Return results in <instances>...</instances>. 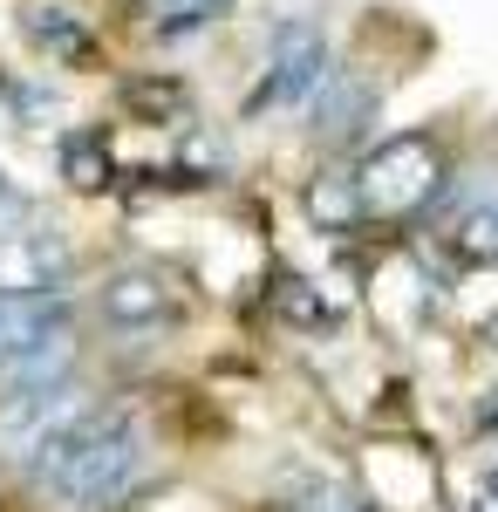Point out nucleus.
I'll return each instance as SVG.
<instances>
[{"instance_id": "3", "label": "nucleus", "mask_w": 498, "mask_h": 512, "mask_svg": "<svg viewBox=\"0 0 498 512\" xmlns=\"http://www.w3.org/2000/svg\"><path fill=\"white\" fill-rule=\"evenodd\" d=\"M430 198H437V144L430 137H389L355 171V205L369 219H410Z\"/></svg>"}, {"instance_id": "4", "label": "nucleus", "mask_w": 498, "mask_h": 512, "mask_svg": "<svg viewBox=\"0 0 498 512\" xmlns=\"http://www.w3.org/2000/svg\"><path fill=\"white\" fill-rule=\"evenodd\" d=\"M321 82H328V35H321L314 21L273 28L267 76H260V89H253V117H260V110H294V103H307Z\"/></svg>"}, {"instance_id": "6", "label": "nucleus", "mask_w": 498, "mask_h": 512, "mask_svg": "<svg viewBox=\"0 0 498 512\" xmlns=\"http://www.w3.org/2000/svg\"><path fill=\"white\" fill-rule=\"evenodd\" d=\"M69 274H76V246L62 233L21 226V233L0 246V294H62Z\"/></svg>"}, {"instance_id": "1", "label": "nucleus", "mask_w": 498, "mask_h": 512, "mask_svg": "<svg viewBox=\"0 0 498 512\" xmlns=\"http://www.w3.org/2000/svg\"><path fill=\"white\" fill-rule=\"evenodd\" d=\"M144 478H151V431L130 410L89 403L28 465V492L41 512H116Z\"/></svg>"}, {"instance_id": "2", "label": "nucleus", "mask_w": 498, "mask_h": 512, "mask_svg": "<svg viewBox=\"0 0 498 512\" xmlns=\"http://www.w3.org/2000/svg\"><path fill=\"white\" fill-rule=\"evenodd\" d=\"M89 403H96V396L82 390V376L0 396V472H21V478H28V465H35L41 451L76 424Z\"/></svg>"}, {"instance_id": "5", "label": "nucleus", "mask_w": 498, "mask_h": 512, "mask_svg": "<svg viewBox=\"0 0 498 512\" xmlns=\"http://www.w3.org/2000/svg\"><path fill=\"white\" fill-rule=\"evenodd\" d=\"M96 308H103V321H110L116 335L144 342V335H164L178 321V294H171V280L157 274V267H123V274L103 280Z\"/></svg>"}, {"instance_id": "7", "label": "nucleus", "mask_w": 498, "mask_h": 512, "mask_svg": "<svg viewBox=\"0 0 498 512\" xmlns=\"http://www.w3.org/2000/svg\"><path fill=\"white\" fill-rule=\"evenodd\" d=\"M48 335H69V301L62 294H0V362L28 355Z\"/></svg>"}, {"instance_id": "9", "label": "nucleus", "mask_w": 498, "mask_h": 512, "mask_svg": "<svg viewBox=\"0 0 498 512\" xmlns=\"http://www.w3.org/2000/svg\"><path fill=\"white\" fill-rule=\"evenodd\" d=\"M314 96H321V137H328V144L355 137V130L369 123V110H376V89L362 76H335V69H328V82H321Z\"/></svg>"}, {"instance_id": "8", "label": "nucleus", "mask_w": 498, "mask_h": 512, "mask_svg": "<svg viewBox=\"0 0 498 512\" xmlns=\"http://www.w3.org/2000/svg\"><path fill=\"white\" fill-rule=\"evenodd\" d=\"M444 239H451V253L471 260V267H498V185L464 192L451 205V219H444Z\"/></svg>"}, {"instance_id": "10", "label": "nucleus", "mask_w": 498, "mask_h": 512, "mask_svg": "<svg viewBox=\"0 0 498 512\" xmlns=\"http://www.w3.org/2000/svg\"><path fill=\"white\" fill-rule=\"evenodd\" d=\"M232 0H144V14H151L164 35H185V28H205V21H219Z\"/></svg>"}, {"instance_id": "11", "label": "nucleus", "mask_w": 498, "mask_h": 512, "mask_svg": "<svg viewBox=\"0 0 498 512\" xmlns=\"http://www.w3.org/2000/svg\"><path fill=\"white\" fill-rule=\"evenodd\" d=\"M28 219H35V205H28V192H14V185L0 178V246H7V239L21 233Z\"/></svg>"}]
</instances>
